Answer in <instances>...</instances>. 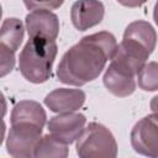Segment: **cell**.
Returning a JSON list of instances; mask_svg holds the SVG:
<instances>
[{"label":"cell","mask_w":158,"mask_h":158,"mask_svg":"<svg viewBox=\"0 0 158 158\" xmlns=\"http://www.w3.org/2000/svg\"><path fill=\"white\" fill-rule=\"evenodd\" d=\"M86 118L81 114L72 112H59L53 116L48 122V131L54 137L60 139L62 142L70 144L84 130Z\"/></svg>","instance_id":"6"},{"label":"cell","mask_w":158,"mask_h":158,"mask_svg":"<svg viewBox=\"0 0 158 158\" xmlns=\"http://www.w3.org/2000/svg\"><path fill=\"white\" fill-rule=\"evenodd\" d=\"M41 126L33 123H14L7 135L6 149L12 157H35V151L42 138Z\"/></svg>","instance_id":"4"},{"label":"cell","mask_w":158,"mask_h":158,"mask_svg":"<svg viewBox=\"0 0 158 158\" xmlns=\"http://www.w3.org/2000/svg\"><path fill=\"white\" fill-rule=\"evenodd\" d=\"M67 156H68V144L54 137L52 133L43 136L35 151V157L65 158Z\"/></svg>","instance_id":"14"},{"label":"cell","mask_w":158,"mask_h":158,"mask_svg":"<svg viewBox=\"0 0 158 158\" xmlns=\"http://www.w3.org/2000/svg\"><path fill=\"white\" fill-rule=\"evenodd\" d=\"M104 85L111 94L125 98L135 91L136 80L135 75L127 74L110 64L104 74Z\"/></svg>","instance_id":"10"},{"label":"cell","mask_w":158,"mask_h":158,"mask_svg":"<svg viewBox=\"0 0 158 158\" xmlns=\"http://www.w3.org/2000/svg\"><path fill=\"white\" fill-rule=\"evenodd\" d=\"M11 125L14 123H33L43 127L46 123V111L33 100H22L17 102L11 112Z\"/></svg>","instance_id":"11"},{"label":"cell","mask_w":158,"mask_h":158,"mask_svg":"<svg viewBox=\"0 0 158 158\" xmlns=\"http://www.w3.org/2000/svg\"><path fill=\"white\" fill-rule=\"evenodd\" d=\"M0 65L1 77H5L7 73H10L15 65V52L2 44H0Z\"/></svg>","instance_id":"16"},{"label":"cell","mask_w":158,"mask_h":158,"mask_svg":"<svg viewBox=\"0 0 158 158\" xmlns=\"http://www.w3.org/2000/svg\"><path fill=\"white\" fill-rule=\"evenodd\" d=\"M26 28L32 38H46L56 41L59 33V20L49 10H33L26 16Z\"/></svg>","instance_id":"7"},{"label":"cell","mask_w":158,"mask_h":158,"mask_svg":"<svg viewBox=\"0 0 158 158\" xmlns=\"http://www.w3.org/2000/svg\"><path fill=\"white\" fill-rule=\"evenodd\" d=\"M151 109H152V111L154 114H158V95L152 99V101H151Z\"/></svg>","instance_id":"19"},{"label":"cell","mask_w":158,"mask_h":158,"mask_svg":"<svg viewBox=\"0 0 158 158\" xmlns=\"http://www.w3.org/2000/svg\"><path fill=\"white\" fill-rule=\"evenodd\" d=\"M147 0H117L118 4L126 6V7H138L143 5Z\"/></svg>","instance_id":"18"},{"label":"cell","mask_w":158,"mask_h":158,"mask_svg":"<svg viewBox=\"0 0 158 158\" xmlns=\"http://www.w3.org/2000/svg\"><path fill=\"white\" fill-rule=\"evenodd\" d=\"M131 144L137 153L158 158V114L136 122L131 131Z\"/></svg>","instance_id":"5"},{"label":"cell","mask_w":158,"mask_h":158,"mask_svg":"<svg viewBox=\"0 0 158 158\" xmlns=\"http://www.w3.org/2000/svg\"><path fill=\"white\" fill-rule=\"evenodd\" d=\"M138 86L146 91L158 90V63L148 62L137 73Z\"/></svg>","instance_id":"15"},{"label":"cell","mask_w":158,"mask_h":158,"mask_svg":"<svg viewBox=\"0 0 158 158\" xmlns=\"http://www.w3.org/2000/svg\"><path fill=\"white\" fill-rule=\"evenodd\" d=\"M123 37L137 41L138 43L144 46L151 53L156 48L157 33H156V30L153 28V26L147 21L137 20V21L131 22L126 27Z\"/></svg>","instance_id":"12"},{"label":"cell","mask_w":158,"mask_h":158,"mask_svg":"<svg viewBox=\"0 0 158 158\" xmlns=\"http://www.w3.org/2000/svg\"><path fill=\"white\" fill-rule=\"evenodd\" d=\"M56 56V41L30 37L19 57V68L22 77L35 84L47 81L52 74Z\"/></svg>","instance_id":"2"},{"label":"cell","mask_w":158,"mask_h":158,"mask_svg":"<svg viewBox=\"0 0 158 158\" xmlns=\"http://www.w3.org/2000/svg\"><path fill=\"white\" fill-rule=\"evenodd\" d=\"M77 153L81 158H115L117 143L109 128L91 122L77 139Z\"/></svg>","instance_id":"3"},{"label":"cell","mask_w":158,"mask_h":158,"mask_svg":"<svg viewBox=\"0 0 158 158\" xmlns=\"http://www.w3.org/2000/svg\"><path fill=\"white\" fill-rule=\"evenodd\" d=\"M85 101V93L80 89L59 88L44 98L46 106L54 112H72L79 110Z\"/></svg>","instance_id":"9"},{"label":"cell","mask_w":158,"mask_h":158,"mask_svg":"<svg viewBox=\"0 0 158 158\" xmlns=\"http://www.w3.org/2000/svg\"><path fill=\"white\" fill-rule=\"evenodd\" d=\"M25 28L22 22L16 17L5 19L0 30V44L16 52L23 40Z\"/></svg>","instance_id":"13"},{"label":"cell","mask_w":158,"mask_h":158,"mask_svg":"<svg viewBox=\"0 0 158 158\" xmlns=\"http://www.w3.org/2000/svg\"><path fill=\"white\" fill-rule=\"evenodd\" d=\"M23 2L28 10H53L62 6L64 0H23Z\"/></svg>","instance_id":"17"},{"label":"cell","mask_w":158,"mask_h":158,"mask_svg":"<svg viewBox=\"0 0 158 158\" xmlns=\"http://www.w3.org/2000/svg\"><path fill=\"white\" fill-rule=\"evenodd\" d=\"M153 19H154V21H156V23H157V26H158V1H157V2H156V5H154Z\"/></svg>","instance_id":"20"},{"label":"cell","mask_w":158,"mask_h":158,"mask_svg":"<svg viewBox=\"0 0 158 158\" xmlns=\"http://www.w3.org/2000/svg\"><path fill=\"white\" fill-rule=\"evenodd\" d=\"M117 47L116 38L107 31L83 37L62 57L57 77L59 81L81 86L96 79Z\"/></svg>","instance_id":"1"},{"label":"cell","mask_w":158,"mask_h":158,"mask_svg":"<svg viewBox=\"0 0 158 158\" xmlns=\"http://www.w3.org/2000/svg\"><path fill=\"white\" fill-rule=\"evenodd\" d=\"M105 14L104 4L99 0H78L73 4L70 17L74 27L85 31L99 25Z\"/></svg>","instance_id":"8"}]
</instances>
